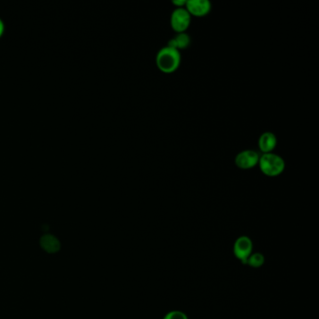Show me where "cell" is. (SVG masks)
Masks as SVG:
<instances>
[{"label":"cell","mask_w":319,"mask_h":319,"mask_svg":"<svg viewBox=\"0 0 319 319\" xmlns=\"http://www.w3.org/2000/svg\"><path fill=\"white\" fill-rule=\"evenodd\" d=\"M182 55L180 51L169 46L161 48L156 56V63L160 71L164 73H172L176 71L181 65Z\"/></svg>","instance_id":"cell-1"},{"label":"cell","mask_w":319,"mask_h":319,"mask_svg":"<svg viewBox=\"0 0 319 319\" xmlns=\"http://www.w3.org/2000/svg\"><path fill=\"white\" fill-rule=\"evenodd\" d=\"M258 165L260 166L261 172L269 177L278 176L282 174L286 168L284 159L273 152L262 154Z\"/></svg>","instance_id":"cell-2"},{"label":"cell","mask_w":319,"mask_h":319,"mask_svg":"<svg viewBox=\"0 0 319 319\" xmlns=\"http://www.w3.org/2000/svg\"><path fill=\"white\" fill-rule=\"evenodd\" d=\"M169 24L176 33L185 32L191 24V15L185 7L175 8L171 12Z\"/></svg>","instance_id":"cell-3"},{"label":"cell","mask_w":319,"mask_h":319,"mask_svg":"<svg viewBox=\"0 0 319 319\" xmlns=\"http://www.w3.org/2000/svg\"><path fill=\"white\" fill-rule=\"evenodd\" d=\"M260 157L258 152L250 149L240 152L235 157L236 166L242 169L255 168L259 164Z\"/></svg>","instance_id":"cell-4"},{"label":"cell","mask_w":319,"mask_h":319,"mask_svg":"<svg viewBox=\"0 0 319 319\" xmlns=\"http://www.w3.org/2000/svg\"><path fill=\"white\" fill-rule=\"evenodd\" d=\"M253 250V243L247 236H241L236 240L233 246V253L239 261L246 263L247 259L251 256Z\"/></svg>","instance_id":"cell-5"},{"label":"cell","mask_w":319,"mask_h":319,"mask_svg":"<svg viewBox=\"0 0 319 319\" xmlns=\"http://www.w3.org/2000/svg\"><path fill=\"white\" fill-rule=\"evenodd\" d=\"M185 8L191 17H204L210 13L212 4L209 0H188Z\"/></svg>","instance_id":"cell-6"},{"label":"cell","mask_w":319,"mask_h":319,"mask_svg":"<svg viewBox=\"0 0 319 319\" xmlns=\"http://www.w3.org/2000/svg\"><path fill=\"white\" fill-rule=\"evenodd\" d=\"M277 145L276 135L270 131L263 132L259 139V148L263 154L271 153Z\"/></svg>","instance_id":"cell-7"},{"label":"cell","mask_w":319,"mask_h":319,"mask_svg":"<svg viewBox=\"0 0 319 319\" xmlns=\"http://www.w3.org/2000/svg\"><path fill=\"white\" fill-rule=\"evenodd\" d=\"M191 44V38L186 32L183 33H177L172 39H170L168 42L167 46L171 48H174L176 50H184L190 46Z\"/></svg>","instance_id":"cell-8"},{"label":"cell","mask_w":319,"mask_h":319,"mask_svg":"<svg viewBox=\"0 0 319 319\" xmlns=\"http://www.w3.org/2000/svg\"><path fill=\"white\" fill-rule=\"evenodd\" d=\"M41 245L48 253L57 252L60 248L58 240L52 235L43 236L41 240Z\"/></svg>","instance_id":"cell-9"},{"label":"cell","mask_w":319,"mask_h":319,"mask_svg":"<svg viewBox=\"0 0 319 319\" xmlns=\"http://www.w3.org/2000/svg\"><path fill=\"white\" fill-rule=\"evenodd\" d=\"M264 261H265V259L262 254L255 253V254H251V256L247 259L245 264H248L253 268H260L264 264Z\"/></svg>","instance_id":"cell-10"},{"label":"cell","mask_w":319,"mask_h":319,"mask_svg":"<svg viewBox=\"0 0 319 319\" xmlns=\"http://www.w3.org/2000/svg\"><path fill=\"white\" fill-rule=\"evenodd\" d=\"M164 319H188L185 313L181 311H172L168 313Z\"/></svg>","instance_id":"cell-11"},{"label":"cell","mask_w":319,"mask_h":319,"mask_svg":"<svg viewBox=\"0 0 319 319\" xmlns=\"http://www.w3.org/2000/svg\"><path fill=\"white\" fill-rule=\"evenodd\" d=\"M186 1L185 0H173L172 4L176 6V8H183L185 7Z\"/></svg>","instance_id":"cell-12"},{"label":"cell","mask_w":319,"mask_h":319,"mask_svg":"<svg viewBox=\"0 0 319 319\" xmlns=\"http://www.w3.org/2000/svg\"><path fill=\"white\" fill-rule=\"evenodd\" d=\"M4 30H5V24L3 20L0 18V37L4 33Z\"/></svg>","instance_id":"cell-13"}]
</instances>
